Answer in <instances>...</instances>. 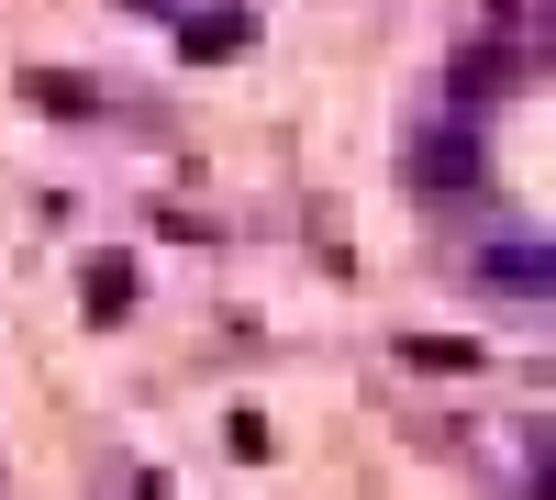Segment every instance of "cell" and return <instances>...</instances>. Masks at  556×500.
<instances>
[{"label": "cell", "instance_id": "cell-3", "mask_svg": "<svg viewBox=\"0 0 556 500\" xmlns=\"http://www.w3.org/2000/svg\"><path fill=\"white\" fill-rule=\"evenodd\" d=\"M89 311H101V323H112V311H134V267H123V256L89 267Z\"/></svg>", "mask_w": 556, "mask_h": 500}, {"label": "cell", "instance_id": "cell-2", "mask_svg": "<svg viewBox=\"0 0 556 500\" xmlns=\"http://www.w3.org/2000/svg\"><path fill=\"white\" fill-rule=\"evenodd\" d=\"M401 356L412 368H445V379H479V345H456V334H412Z\"/></svg>", "mask_w": 556, "mask_h": 500}, {"label": "cell", "instance_id": "cell-1", "mask_svg": "<svg viewBox=\"0 0 556 500\" xmlns=\"http://www.w3.org/2000/svg\"><path fill=\"white\" fill-rule=\"evenodd\" d=\"M23 101H45V112H67V123H89V112H112V101H101V89H89V78H56V67H45V78H23Z\"/></svg>", "mask_w": 556, "mask_h": 500}]
</instances>
